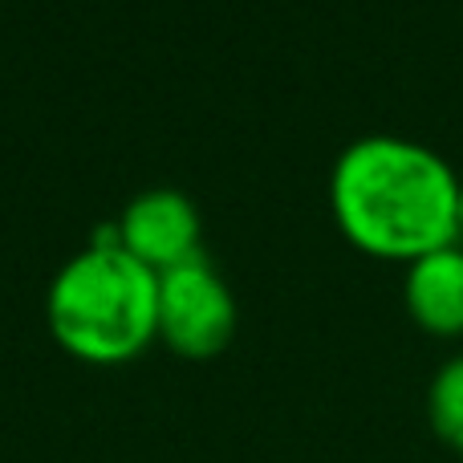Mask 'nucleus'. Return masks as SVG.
I'll use <instances>...</instances> for the list:
<instances>
[{"label":"nucleus","instance_id":"20e7f679","mask_svg":"<svg viewBox=\"0 0 463 463\" xmlns=\"http://www.w3.org/2000/svg\"><path fill=\"white\" fill-rule=\"evenodd\" d=\"M118 236L138 260H146L155 272L171 269L179 260H192L200 248V208L179 187H146L122 208L114 220Z\"/></svg>","mask_w":463,"mask_h":463},{"label":"nucleus","instance_id":"f257e3e1","mask_svg":"<svg viewBox=\"0 0 463 463\" xmlns=\"http://www.w3.org/2000/svg\"><path fill=\"white\" fill-rule=\"evenodd\" d=\"M329 208L350 244L419 260L459 236V175L439 151L399 135L354 138L329 171Z\"/></svg>","mask_w":463,"mask_h":463},{"label":"nucleus","instance_id":"f03ea898","mask_svg":"<svg viewBox=\"0 0 463 463\" xmlns=\"http://www.w3.org/2000/svg\"><path fill=\"white\" fill-rule=\"evenodd\" d=\"M45 317L81 362H127L159 334V272L127 244H86L49 280Z\"/></svg>","mask_w":463,"mask_h":463},{"label":"nucleus","instance_id":"39448f33","mask_svg":"<svg viewBox=\"0 0 463 463\" xmlns=\"http://www.w3.org/2000/svg\"><path fill=\"white\" fill-rule=\"evenodd\" d=\"M402 301L419 329L435 337L463 334V248L448 244L407 264Z\"/></svg>","mask_w":463,"mask_h":463},{"label":"nucleus","instance_id":"0eeeda50","mask_svg":"<svg viewBox=\"0 0 463 463\" xmlns=\"http://www.w3.org/2000/svg\"><path fill=\"white\" fill-rule=\"evenodd\" d=\"M459 236H463V179H459Z\"/></svg>","mask_w":463,"mask_h":463},{"label":"nucleus","instance_id":"423d86ee","mask_svg":"<svg viewBox=\"0 0 463 463\" xmlns=\"http://www.w3.org/2000/svg\"><path fill=\"white\" fill-rule=\"evenodd\" d=\"M427 419H431V431L463 459V354L435 370L427 386Z\"/></svg>","mask_w":463,"mask_h":463},{"label":"nucleus","instance_id":"7ed1b4c3","mask_svg":"<svg viewBox=\"0 0 463 463\" xmlns=\"http://www.w3.org/2000/svg\"><path fill=\"white\" fill-rule=\"evenodd\" d=\"M236 334V297L212 260L195 252L159 272V337L184 358H212Z\"/></svg>","mask_w":463,"mask_h":463}]
</instances>
